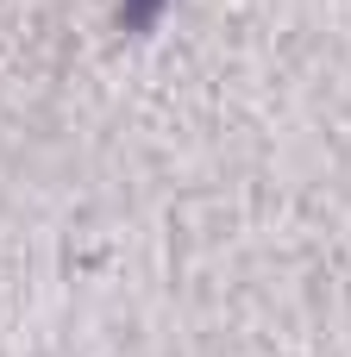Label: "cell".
I'll use <instances>...</instances> for the list:
<instances>
[{"mask_svg":"<svg viewBox=\"0 0 351 357\" xmlns=\"http://www.w3.org/2000/svg\"><path fill=\"white\" fill-rule=\"evenodd\" d=\"M157 13H163V0H119V25L126 31H151Z\"/></svg>","mask_w":351,"mask_h":357,"instance_id":"1","label":"cell"}]
</instances>
